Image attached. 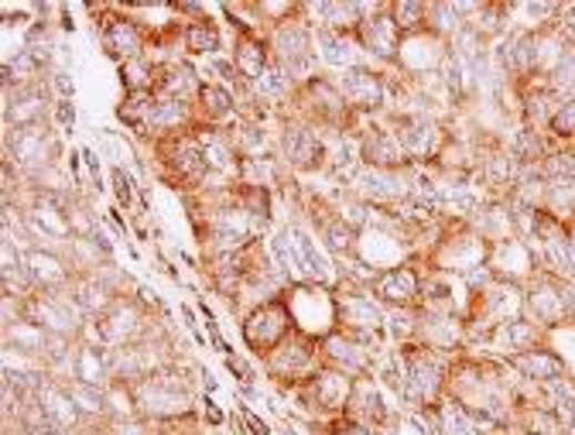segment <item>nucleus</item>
<instances>
[{
    "instance_id": "23",
    "label": "nucleus",
    "mask_w": 575,
    "mask_h": 435,
    "mask_svg": "<svg viewBox=\"0 0 575 435\" xmlns=\"http://www.w3.org/2000/svg\"><path fill=\"white\" fill-rule=\"evenodd\" d=\"M401 28L394 24V18L387 14V8L381 14H370L360 28H356V42L360 49L366 52V59L381 65V69H391L394 59H397V49H401Z\"/></svg>"
},
{
    "instance_id": "4",
    "label": "nucleus",
    "mask_w": 575,
    "mask_h": 435,
    "mask_svg": "<svg viewBox=\"0 0 575 435\" xmlns=\"http://www.w3.org/2000/svg\"><path fill=\"white\" fill-rule=\"evenodd\" d=\"M261 364V374L268 381H274V387L281 391H295L299 384H305L319 367H322V343L292 330L288 333Z\"/></svg>"
},
{
    "instance_id": "57",
    "label": "nucleus",
    "mask_w": 575,
    "mask_h": 435,
    "mask_svg": "<svg viewBox=\"0 0 575 435\" xmlns=\"http://www.w3.org/2000/svg\"><path fill=\"white\" fill-rule=\"evenodd\" d=\"M387 432H391V435H425L422 425H418L415 418H411L407 412H397V415L387 422Z\"/></svg>"
},
{
    "instance_id": "34",
    "label": "nucleus",
    "mask_w": 575,
    "mask_h": 435,
    "mask_svg": "<svg viewBox=\"0 0 575 435\" xmlns=\"http://www.w3.org/2000/svg\"><path fill=\"white\" fill-rule=\"evenodd\" d=\"M230 59H233L236 72L243 75V83H254V79L274 62L271 45H268L264 34H233Z\"/></svg>"
},
{
    "instance_id": "7",
    "label": "nucleus",
    "mask_w": 575,
    "mask_h": 435,
    "mask_svg": "<svg viewBox=\"0 0 575 435\" xmlns=\"http://www.w3.org/2000/svg\"><path fill=\"white\" fill-rule=\"evenodd\" d=\"M415 257L418 254H415V247H411L407 233L397 223H391L384 216V210H381V220L377 223H370L356 236V254H353V261H360L363 267L377 271V274L394 271V267L415 261Z\"/></svg>"
},
{
    "instance_id": "50",
    "label": "nucleus",
    "mask_w": 575,
    "mask_h": 435,
    "mask_svg": "<svg viewBox=\"0 0 575 435\" xmlns=\"http://www.w3.org/2000/svg\"><path fill=\"white\" fill-rule=\"evenodd\" d=\"M548 134L558 144H575V97H562L552 121H548Z\"/></svg>"
},
{
    "instance_id": "51",
    "label": "nucleus",
    "mask_w": 575,
    "mask_h": 435,
    "mask_svg": "<svg viewBox=\"0 0 575 435\" xmlns=\"http://www.w3.org/2000/svg\"><path fill=\"white\" fill-rule=\"evenodd\" d=\"M97 151L103 154V158H110L113 165H128L131 158H134V148L123 141V134H117V131H97Z\"/></svg>"
},
{
    "instance_id": "25",
    "label": "nucleus",
    "mask_w": 575,
    "mask_h": 435,
    "mask_svg": "<svg viewBox=\"0 0 575 435\" xmlns=\"http://www.w3.org/2000/svg\"><path fill=\"white\" fill-rule=\"evenodd\" d=\"M24 274L34 292H59V289H69L75 279L69 257L59 251H46V247L24 251Z\"/></svg>"
},
{
    "instance_id": "44",
    "label": "nucleus",
    "mask_w": 575,
    "mask_h": 435,
    "mask_svg": "<svg viewBox=\"0 0 575 435\" xmlns=\"http://www.w3.org/2000/svg\"><path fill=\"white\" fill-rule=\"evenodd\" d=\"M117 72H120L123 93H154V87H158V65H151L144 55L117 65Z\"/></svg>"
},
{
    "instance_id": "2",
    "label": "nucleus",
    "mask_w": 575,
    "mask_h": 435,
    "mask_svg": "<svg viewBox=\"0 0 575 435\" xmlns=\"http://www.w3.org/2000/svg\"><path fill=\"white\" fill-rule=\"evenodd\" d=\"M59 158H62V134L56 131L52 121L4 131V162L14 165L28 182L46 175L49 169H59Z\"/></svg>"
},
{
    "instance_id": "30",
    "label": "nucleus",
    "mask_w": 575,
    "mask_h": 435,
    "mask_svg": "<svg viewBox=\"0 0 575 435\" xmlns=\"http://www.w3.org/2000/svg\"><path fill=\"white\" fill-rule=\"evenodd\" d=\"M305 18L315 31H340V34H356L363 24L366 11L360 0H346V4H333V0H322V4H305Z\"/></svg>"
},
{
    "instance_id": "54",
    "label": "nucleus",
    "mask_w": 575,
    "mask_h": 435,
    "mask_svg": "<svg viewBox=\"0 0 575 435\" xmlns=\"http://www.w3.org/2000/svg\"><path fill=\"white\" fill-rule=\"evenodd\" d=\"M49 87H52L56 100H72L75 97V75H72V69H52L49 72Z\"/></svg>"
},
{
    "instance_id": "45",
    "label": "nucleus",
    "mask_w": 575,
    "mask_h": 435,
    "mask_svg": "<svg viewBox=\"0 0 575 435\" xmlns=\"http://www.w3.org/2000/svg\"><path fill=\"white\" fill-rule=\"evenodd\" d=\"M107 394V418L110 422H128V418H141L138 412V398H134V387L123 384V381H110L103 387Z\"/></svg>"
},
{
    "instance_id": "5",
    "label": "nucleus",
    "mask_w": 575,
    "mask_h": 435,
    "mask_svg": "<svg viewBox=\"0 0 575 435\" xmlns=\"http://www.w3.org/2000/svg\"><path fill=\"white\" fill-rule=\"evenodd\" d=\"M284 305L288 315H292V326L312 340H325L340 330V302H336V289L325 285H288L284 289Z\"/></svg>"
},
{
    "instance_id": "60",
    "label": "nucleus",
    "mask_w": 575,
    "mask_h": 435,
    "mask_svg": "<svg viewBox=\"0 0 575 435\" xmlns=\"http://www.w3.org/2000/svg\"><path fill=\"white\" fill-rule=\"evenodd\" d=\"M568 323H575V282H568Z\"/></svg>"
},
{
    "instance_id": "15",
    "label": "nucleus",
    "mask_w": 575,
    "mask_h": 435,
    "mask_svg": "<svg viewBox=\"0 0 575 435\" xmlns=\"http://www.w3.org/2000/svg\"><path fill=\"white\" fill-rule=\"evenodd\" d=\"M524 315L542 330H555L568 323V282L552 279V274L542 271L538 279L524 289Z\"/></svg>"
},
{
    "instance_id": "11",
    "label": "nucleus",
    "mask_w": 575,
    "mask_h": 435,
    "mask_svg": "<svg viewBox=\"0 0 575 435\" xmlns=\"http://www.w3.org/2000/svg\"><path fill=\"white\" fill-rule=\"evenodd\" d=\"M24 320L38 323L46 333L52 336H82V326H87V312L79 308V302L72 299L69 289L59 292H34L24 302Z\"/></svg>"
},
{
    "instance_id": "3",
    "label": "nucleus",
    "mask_w": 575,
    "mask_h": 435,
    "mask_svg": "<svg viewBox=\"0 0 575 435\" xmlns=\"http://www.w3.org/2000/svg\"><path fill=\"white\" fill-rule=\"evenodd\" d=\"M154 320V312L138 299V295H120L103 315L97 320H87L82 326V343H97V346H131V343H141L148 326Z\"/></svg>"
},
{
    "instance_id": "40",
    "label": "nucleus",
    "mask_w": 575,
    "mask_h": 435,
    "mask_svg": "<svg viewBox=\"0 0 575 435\" xmlns=\"http://www.w3.org/2000/svg\"><path fill=\"white\" fill-rule=\"evenodd\" d=\"M418 323H422V308L411 305V308H387V320H384V333L391 346H407L418 340Z\"/></svg>"
},
{
    "instance_id": "28",
    "label": "nucleus",
    "mask_w": 575,
    "mask_h": 435,
    "mask_svg": "<svg viewBox=\"0 0 575 435\" xmlns=\"http://www.w3.org/2000/svg\"><path fill=\"white\" fill-rule=\"evenodd\" d=\"M545 336H548V330H542L538 323H531L527 315H521V320H511V323L497 326V333L490 336L486 353H497V357L511 361V357H517V353L542 346Z\"/></svg>"
},
{
    "instance_id": "61",
    "label": "nucleus",
    "mask_w": 575,
    "mask_h": 435,
    "mask_svg": "<svg viewBox=\"0 0 575 435\" xmlns=\"http://www.w3.org/2000/svg\"><path fill=\"white\" fill-rule=\"evenodd\" d=\"M565 435H575V422H572V425L565 428Z\"/></svg>"
},
{
    "instance_id": "26",
    "label": "nucleus",
    "mask_w": 575,
    "mask_h": 435,
    "mask_svg": "<svg viewBox=\"0 0 575 435\" xmlns=\"http://www.w3.org/2000/svg\"><path fill=\"white\" fill-rule=\"evenodd\" d=\"M195 128H199L195 103L172 100V97H154L151 113H148L151 141H164V138H175V134H185V131H195Z\"/></svg>"
},
{
    "instance_id": "55",
    "label": "nucleus",
    "mask_w": 575,
    "mask_h": 435,
    "mask_svg": "<svg viewBox=\"0 0 575 435\" xmlns=\"http://www.w3.org/2000/svg\"><path fill=\"white\" fill-rule=\"evenodd\" d=\"M100 158H103L100 151L82 148V162H87V179H90V195H93V192L100 195L103 185H107V182H103V169H100Z\"/></svg>"
},
{
    "instance_id": "10",
    "label": "nucleus",
    "mask_w": 575,
    "mask_h": 435,
    "mask_svg": "<svg viewBox=\"0 0 575 435\" xmlns=\"http://www.w3.org/2000/svg\"><path fill=\"white\" fill-rule=\"evenodd\" d=\"M93 24L100 31V42H103V52L123 65V62H131V59H141L144 49H148V31L123 11L120 4H103V8H93Z\"/></svg>"
},
{
    "instance_id": "18",
    "label": "nucleus",
    "mask_w": 575,
    "mask_h": 435,
    "mask_svg": "<svg viewBox=\"0 0 575 435\" xmlns=\"http://www.w3.org/2000/svg\"><path fill=\"white\" fill-rule=\"evenodd\" d=\"M448 59V42L442 34L435 31H415V34H404L401 38V49H397V59L391 69H397L401 75H411V79H418V75H432L445 65Z\"/></svg>"
},
{
    "instance_id": "41",
    "label": "nucleus",
    "mask_w": 575,
    "mask_h": 435,
    "mask_svg": "<svg viewBox=\"0 0 575 435\" xmlns=\"http://www.w3.org/2000/svg\"><path fill=\"white\" fill-rule=\"evenodd\" d=\"M65 391L69 398L75 402L79 415L90 422H107V394L103 387H93V384H82V381H65Z\"/></svg>"
},
{
    "instance_id": "12",
    "label": "nucleus",
    "mask_w": 575,
    "mask_h": 435,
    "mask_svg": "<svg viewBox=\"0 0 575 435\" xmlns=\"http://www.w3.org/2000/svg\"><path fill=\"white\" fill-rule=\"evenodd\" d=\"M292 315H288V305L284 299H274L268 305H258L254 312H246L240 320V336H243V346L254 353L258 361H264L268 353L292 333Z\"/></svg>"
},
{
    "instance_id": "37",
    "label": "nucleus",
    "mask_w": 575,
    "mask_h": 435,
    "mask_svg": "<svg viewBox=\"0 0 575 435\" xmlns=\"http://www.w3.org/2000/svg\"><path fill=\"white\" fill-rule=\"evenodd\" d=\"M185 55H195V59L223 55V31H220V24L210 21V18L189 21V28H185Z\"/></svg>"
},
{
    "instance_id": "62",
    "label": "nucleus",
    "mask_w": 575,
    "mask_h": 435,
    "mask_svg": "<svg viewBox=\"0 0 575 435\" xmlns=\"http://www.w3.org/2000/svg\"><path fill=\"white\" fill-rule=\"evenodd\" d=\"M493 435H514V432H511V428H504V432H493Z\"/></svg>"
},
{
    "instance_id": "56",
    "label": "nucleus",
    "mask_w": 575,
    "mask_h": 435,
    "mask_svg": "<svg viewBox=\"0 0 575 435\" xmlns=\"http://www.w3.org/2000/svg\"><path fill=\"white\" fill-rule=\"evenodd\" d=\"M236 415H240V422H243V432H246V435H274V428H271V425H268V422H264L258 412H251V408H240Z\"/></svg>"
},
{
    "instance_id": "38",
    "label": "nucleus",
    "mask_w": 575,
    "mask_h": 435,
    "mask_svg": "<svg viewBox=\"0 0 575 435\" xmlns=\"http://www.w3.org/2000/svg\"><path fill=\"white\" fill-rule=\"evenodd\" d=\"M72 381L93 384V387H107L113 381L110 377V361H107V346L79 340V357H75V377Z\"/></svg>"
},
{
    "instance_id": "43",
    "label": "nucleus",
    "mask_w": 575,
    "mask_h": 435,
    "mask_svg": "<svg viewBox=\"0 0 575 435\" xmlns=\"http://www.w3.org/2000/svg\"><path fill=\"white\" fill-rule=\"evenodd\" d=\"M511 432L514 435H565V425L548 408H517Z\"/></svg>"
},
{
    "instance_id": "20",
    "label": "nucleus",
    "mask_w": 575,
    "mask_h": 435,
    "mask_svg": "<svg viewBox=\"0 0 575 435\" xmlns=\"http://www.w3.org/2000/svg\"><path fill=\"white\" fill-rule=\"evenodd\" d=\"M377 357H381L377 350H370L363 340H356L353 333H343V330H336L333 336L322 340V364L333 367V371H343L350 377L374 374Z\"/></svg>"
},
{
    "instance_id": "16",
    "label": "nucleus",
    "mask_w": 575,
    "mask_h": 435,
    "mask_svg": "<svg viewBox=\"0 0 575 435\" xmlns=\"http://www.w3.org/2000/svg\"><path fill=\"white\" fill-rule=\"evenodd\" d=\"M336 302H340V330L353 336H374L384 333L387 308L370 295V289H353V285H336Z\"/></svg>"
},
{
    "instance_id": "32",
    "label": "nucleus",
    "mask_w": 575,
    "mask_h": 435,
    "mask_svg": "<svg viewBox=\"0 0 575 435\" xmlns=\"http://www.w3.org/2000/svg\"><path fill=\"white\" fill-rule=\"evenodd\" d=\"M202 72L195 62L182 59V62H172L158 69V87H154V97H172V100H185V103H195L199 100V90H202Z\"/></svg>"
},
{
    "instance_id": "1",
    "label": "nucleus",
    "mask_w": 575,
    "mask_h": 435,
    "mask_svg": "<svg viewBox=\"0 0 575 435\" xmlns=\"http://www.w3.org/2000/svg\"><path fill=\"white\" fill-rule=\"evenodd\" d=\"M268 251H271L278 271L292 285L305 282V285L336 289V282H340V267L333 264V257H329L325 247L312 236V230L302 226V223H281L268 236Z\"/></svg>"
},
{
    "instance_id": "36",
    "label": "nucleus",
    "mask_w": 575,
    "mask_h": 435,
    "mask_svg": "<svg viewBox=\"0 0 575 435\" xmlns=\"http://www.w3.org/2000/svg\"><path fill=\"white\" fill-rule=\"evenodd\" d=\"M315 233H319V244L325 247L329 257H336L340 264H343V261H353V254H356V236H360V233H356L350 223H343L340 213L329 216Z\"/></svg>"
},
{
    "instance_id": "22",
    "label": "nucleus",
    "mask_w": 575,
    "mask_h": 435,
    "mask_svg": "<svg viewBox=\"0 0 575 435\" xmlns=\"http://www.w3.org/2000/svg\"><path fill=\"white\" fill-rule=\"evenodd\" d=\"M401 408H391L384 402V387L374 374L356 377L353 381V394H350V405H346V422L353 425H374V428H387V422L397 415Z\"/></svg>"
},
{
    "instance_id": "8",
    "label": "nucleus",
    "mask_w": 575,
    "mask_h": 435,
    "mask_svg": "<svg viewBox=\"0 0 575 435\" xmlns=\"http://www.w3.org/2000/svg\"><path fill=\"white\" fill-rule=\"evenodd\" d=\"M278 158L292 175H325V131L281 117L278 124Z\"/></svg>"
},
{
    "instance_id": "39",
    "label": "nucleus",
    "mask_w": 575,
    "mask_h": 435,
    "mask_svg": "<svg viewBox=\"0 0 575 435\" xmlns=\"http://www.w3.org/2000/svg\"><path fill=\"white\" fill-rule=\"evenodd\" d=\"M49 336H52V333H46L38 323H31V320L4 323V346L21 350V353H31V357H38V361H46Z\"/></svg>"
},
{
    "instance_id": "35",
    "label": "nucleus",
    "mask_w": 575,
    "mask_h": 435,
    "mask_svg": "<svg viewBox=\"0 0 575 435\" xmlns=\"http://www.w3.org/2000/svg\"><path fill=\"white\" fill-rule=\"evenodd\" d=\"M470 226L476 233H483L490 244H497V241H511L514 233V203L511 200H493L490 195V203L470 220Z\"/></svg>"
},
{
    "instance_id": "49",
    "label": "nucleus",
    "mask_w": 575,
    "mask_h": 435,
    "mask_svg": "<svg viewBox=\"0 0 575 435\" xmlns=\"http://www.w3.org/2000/svg\"><path fill=\"white\" fill-rule=\"evenodd\" d=\"M463 28H466V21L456 11V0H452V4H445V0H432L428 4V31H435L445 38V42H452Z\"/></svg>"
},
{
    "instance_id": "48",
    "label": "nucleus",
    "mask_w": 575,
    "mask_h": 435,
    "mask_svg": "<svg viewBox=\"0 0 575 435\" xmlns=\"http://www.w3.org/2000/svg\"><path fill=\"white\" fill-rule=\"evenodd\" d=\"M387 14L401 28V34H415L428 28V4L422 0H387Z\"/></svg>"
},
{
    "instance_id": "9",
    "label": "nucleus",
    "mask_w": 575,
    "mask_h": 435,
    "mask_svg": "<svg viewBox=\"0 0 575 435\" xmlns=\"http://www.w3.org/2000/svg\"><path fill=\"white\" fill-rule=\"evenodd\" d=\"M391 124H394V131L401 138V148L407 154V162L418 165V169L435 165V158L448 144V128L438 121V117H428V113H391Z\"/></svg>"
},
{
    "instance_id": "27",
    "label": "nucleus",
    "mask_w": 575,
    "mask_h": 435,
    "mask_svg": "<svg viewBox=\"0 0 575 435\" xmlns=\"http://www.w3.org/2000/svg\"><path fill=\"white\" fill-rule=\"evenodd\" d=\"M34 402L41 405V412H46V422H49V428H59V432H79V428H87V418L79 415V408H75V402L69 398V391H65V384H59V381H46L38 391H34Z\"/></svg>"
},
{
    "instance_id": "33",
    "label": "nucleus",
    "mask_w": 575,
    "mask_h": 435,
    "mask_svg": "<svg viewBox=\"0 0 575 435\" xmlns=\"http://www.w3.org/2000/svg\"><path fill=\"white\" fill-rule=\"evenodd\" d=\"M507 364H511L524 381H534V384H548V381H558V377L568 374L565 361L558 357V353H555L548 343L534 346V350H527V353H517V357H511Z\"/></svg>"
},
{
    "instance_id": "14",
    "label": "nucleus",
    "mask_w": 575,
    "mask_h": 435,
    "mask_svg": "<svg viewBox=\"0 0 575 435\" xmlns=\"http://www.w3.org/2000/svg\"><path fill=\"white\" fill-rule=\"evenodd\" d=\"M360 151H363V165L370 169H387V172L411 169L401 138L391 124V110H384L381 117H370V124L360 131Z\"/></svg>"
},
{
    "instance_id": "52",
    "label": "nucleus",
    "mask_w": 575,
    "mask_h": 435,
    "mask_svg": "<svg viewBox=\"0 0 575 435\" xmlns=\"http://www.w3.org/2000/svg\"><path fill=\"white\" fill-rule=\"evenodd\" d=\"M223 367L236 377L240 387L258 384V374H261V364H254L251 357H243V353H226V357H223Z\"/></svg>"
},
{
    "instance_id": "59",
    "label": "nucleus",
    "mask_w": 575,
    "mask_h": 435,
    "mask_svg": "<svg viewBox=\"0 0 575 435\" xmlns=\"http://www.w3.org/2000/svg\"><path fill=\"white\" fill-rule=\"evenodd\" d=\"M216 387H220L216 374H213L210 367H202V371H199V391H202V394H210V398H213V394H216Z\"/></svg>"
},
{
    "instance_id": "6",
    "label": "nucleus",
    "mask_w": 575,
    "mask_h": 435,
    "mask_svg": "<svg viewBox=\"0 0 575 435\" xmlns=\"http://www.w3.org/2000/svg\"><path fill=\"white\" fill-rule=\"evenodd\" d=\"M422 261L428 267H438V271H448V274H460V279H466L470 271L486 267V261H490V241H486L483 233H476L470 223L448 220L442 241Z\"/></svg>"
},
{
    "instance_id": "42",
    "label": "nucleus",
    "mask_w": 575,
    "mask_h": 435,
    "mask_svg": "<svg viewBox=\"0 0 575 435\" xmlns=\"http://www.w3.org/2000/svg\"><path fill=\"white\" fill-rule=\"evenodd\" d=\"M542 387H545V405H548V412H555V418L568 428L575 422V377L565 374V377L548 381Z\"/></svg>"
},
{
    "instance_id": "17",
    "label": "nucleus",
    "mask_w": 575,
    "mask_h": 435,
    "mask_svg": "<svg viewBox=\"0 0 575 435\" xmlns=\"http://www.w3.org/2000/svg\"><path fill=\"white\" fill-rule=\"evenodd\" d=\"M486 267L493 271V279L511 282V285H517V289H527V285L542 274L538 254H534V247H531L527 241H521V236H511V241L490 244V261H486Z\"/></svg>"
},
{
    "instance_id": "21",
    "label": "nucleus",
    "mask_w": 575,
    "mask_h": 435,
    "mask_svg": "<svg viewBox=\"0 0 575 435\" xmlns=\"http://www.w3.org/2000/svg\"><path fill=\"white\" fill-rule=\"evenodd\" d=\"M370 295H374L384 308H411L422 302V261H407L394 271L377 274V282L370 285Z\"/></svg>"
},
{
    "instance_id": "13",
    "label": "nucleus",
    "mask_w": 575,
    "mask_h": 435,
    "mask_svg": "<svg viewBox=\"0 0 575 435\" xmlns=\"http://www.w3.org/2000/svg\"><path fill=\"white\" fill-rule=\"evenodd\" d=\"M336 87L346 100V107L360 117H381L387 110V83L381 65H356L346 72H336Z\"/></svg>"
},
{
    "instance_id": "24",
    "label": "nucleus",
    "mask_w": 575,
    "mask_h": 435,
    "mask_svg": "<svg viewBox=\"0 0 575 435\" xmlns=\"http://www.w3.org/2000/svg\"><path fill=\"white\" fill-rule=\"evenodd\" d=\"M268 45H271V55L281 65L295 62V59H305V55H315V28L309 24L305 8H302L299 18H288V21L274 24L268 31Z\"/></svg>"
},
{
    "instance_id": "19",
    "label": "nucleus",
    "mask_w": 575,
    "mask_h": 435,
    "mask_svg": "<svg viewBox=\"0 0 575 435\" xmlns=\"http://www.w3.org/2000/svg\"><path fill=\"white\" fill-rule=\"evenodd\" d=\"M52 110H56V93L49 87V79L24 90H4V107H0V113H4V131L46 124L52 121Z\"/></svg>"
},
{
    "instance_id": "47",
    "label": "nucleus",
    "mask_w": 575,
    "mask_h": 435,
    "mask_svg": "<svg viewBox=\"0 0 575 435\" xmlns=\"http://www.w3.org/2000/svg\"><path fill=\"white\" fill-rule=\"evenodd\" d=\"M438 422H442V435H480L473 412H466L456 398H448V394L438 402Z\"/></svg>"
},
{
    "instance_id": "46",
    "label": "nucleus",
    "mask_w": 575,
    "mask_h": 435,
    "mask_svg": "<svg viewBox=\"0 0 575 435\" xmlns=\"http://www.w3.org/2000/svg\"><path fill=\"white\" fill-rule=\"evenodd\" d=\"M110 192H113V206L117 210H138L141 203V185L128 165H110Z\"/></svg>"
},
{
    "instance_id": "29",
    "label": "nucleus",
    "mask_w": 575,
    "mask_h": 435,
    "mask_svg": "<svg viewBox=\"0 0 575 435\" xmlns=\"http://www.w3.org/2000/svg\"><path fill=\"white\" fill-rule=\"evenodd\" d=\"M315 55L322 65L336 69V72H346L356 65H374L360 49L356 34H340V31H315Z\"/></svg>"
},
{
    "instance_id": "31",
    "label": "nucleus",
    "mask_w": 575,
    "mask_h": 435,
    "mask_svg": "<svg viewBox=\"0 0 575 435\" xmlns=\"http://www.w3.org/2000/svg\"><path fill=\"white\" fill-rule=\"evenodd\" d=\"M195 117L205 128H226L230 121L240 117L236 93L230 87H220V83H202L199 100H195Z\"/></svg>"
},
{
    "instance_id": "53",
    "label": "nucleus",
    "mask_w": 575,
    "mask_h": 435,
    "mask_svg": "<svg viewBox=\"0 0 575 435\" xmlns=\"http://www.w3.org/2000/svg\"><path fill=\"white\" fill-rule=\"evenodd\" d=\"M52 124L62 138L75 134V103L72 100H56V110H52Z\"/></svg>"
},
{
    "instance_id": "58",
    "label": "nucleus",
    "mask_w": 575,
    "mask_h": 435,
    "mask_svg": "<svg viewBox=\"0 0 575 435\" xmlns=\"http://www.w3.org/2000/svg\"><path fill=\"white\" fill-rule=\"evenodd\" d=\"M179 315H182V323H185V333H189L199 346H205V336L199 333V323H195V308L182 302V305H179Z\"/></svg>"
}]
</instances>
